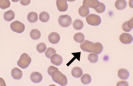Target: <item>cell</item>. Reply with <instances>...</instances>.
Masks as SVG:
<instances>
[{
  "label": "cell",
  "instance_id": "6da1fadb",
  "mask_svg": "<svg viewBox=\"0 0 133 86\" xmlns=\"http://www.w3.org/2000/svg\"><path fill=\"white\" fill-rule=\"evenodd\" d=\"M51 76L53 81L61 86H66L68 84V79L66 76L59 70L54 72Z\"/></svg>",
  "mask_w": 133,
  "mask_h": 86
},
{
  "label": "cell",
  "instance_id": "7a4b0ae2",
  "mask_svg": "<svg viewBox=\"0 0 133 86\" xmlns=\"http://www.w3.org/2000/svg\"><path fill=\"white\" fill-rule=\"evenodd\" d=\"M32 61L30 57L26 53H24L20 57V59L17 61L18 66L23 69H25L29 67Z\"/></svg>",
  "mask_w": 133,
  "mask_h": 86
},
{
  "label": "cell",
  "instance_id": "3957f363",
  "mask_svg": "<svg viewBox=\"0 0 133 86\" xmlns=\"http://www.w3.org/2000/svg\"><path fill=\"white\" fill-rule=\"evenodd\" d=\"M80 45V48L83 51L88 53H94L96 48L95 43H93L87 40L81 42Z\"/></svg>",
  "mask_w": 133,
  "mask_h": 86
},
{
  "label": "cell",
  "instance_id": "277c9868",
  "mask_svg": "<svg viewBox=\"0 0 133 86\" xmlns=\"http://www.w3.org/2000/svg\"><path fill=\"white\" fill-rule=\"evenodd\" d=\"M86 21L89 25L97 26L101 23V19L98 15L95 14H91L87 15Z\"/></svg>",
  "mask_w": 133,
  "mask_h": 86
},
{
  "label": "cell",
  "instance_id": "5b68a950",
  "mask_svg": "<svg viewBox=\"0 0 133 86\" xmlns=\"http://www.w3.org/2000/svg\"><path fill=\"white\" fill-rule=\"evenodd\" d=\"M58 22L62 27H68L72 24V19L70 16L68 15H61L59 17Z\"/></svg>",
  "mask_w": 133,
  "mask_h": 86
},
{
  "label": "cell",
  "instance_id": "8992f818",
  "mask_svg": "<svg viewBox=\"0 0 133 86\" xmlns=\"http://www.w3.org/2000/svg\"><path fill=\"white\" fill-rule=\"evenodd\" d=\"M11 30L17 33H21L24 30L25 26L23 23L20 21H15L11 23L10 25Z\"/></svg>",
  "mask_w": 133,
  "mask_h": 86
},
{
  "label": "cell",
  "instance_id": "52a82bcc",
  "mask_svg": "<svg viewBox=\"0 0 133 86\" xmlns=\"http://www.w3.org/2000/svg\"><path fill=\"white\" fill-rule=\"evenodd\" d=\"M119 40L123 44H130L133 42V37L130 34L124 33L120 36Z\"/></svg>",
  "mask_w": 133,
  "mask_h": 86
},
{
  "label": "cell",
  "instance_id": "ba28073f",
  "mask_svg": "<svg viewBox=\"0 0 133 86\" xmlns=\"http://www.w3.org/2000/svg\"><path fill=\"white\" fill-rule=\"evenodd\" d=\"M56 4L59 11L65 12L68 10V5L66 0H57Z\"/></svg>",
  "mask_w": 133,
  "mask_h": 86
},
{
  "label": "cell",
  "instance_id": "9c48e42d",
  "mask_svg": "<svg viewBox=\"0 0 133 86\" xmlns=\"http://www.w3.org/2000/svg\"><path fill=\"white\" fill-rule=\"evenodd\" d=\"M83 4L88 8L95 9L99 5L100 2L98 0H83Z\"/></svg>",
  "mask_w": 133,
  "mask_h": 86
},
{
  "label": "cell",
  "instance_id": "30bf717a",
  "mask_svg": "<svg viewBox=\"0 0 133 86\" xmlns=\"http://www.w3.org/2000/svg\"><path fill=\"white\" fill-rule=\"evenodd\" d=\"M51 63L56 66H59L62 64L63 62V58L62 57L57 54H54L51 57Z\"/></svg>",
  "mask_w": 133,
  "mask_h": 86
},
{
  "label": "cell",
  "instance_id": "8fae6325",
  "mask_svg": "<svg viewBox=\"0 0 133 86\" xmlns=\"http://www.w3.org/2000/svg\"><path fill=\"white\" fill-rule=\"evenodd\" d=\"M31 80L34 83H39L42 81L43 76L42 74L37 72H33L31 74Z\"/></svg>",
  "mask_w": 133,
  "mask_h": 86
},
{
  "label": "cell",
  "instance_id": "7c38bea8",
  "mask_svg": "<svg viewBox=\"0 0 133 86\" xmlns=\"http://www.w3.org/2000/svg\"><path fill=\"white\" fill-rule=\"evenodd\" d=\"M49 40L52 44H56L58 43L60 41L61 37L59 34L56 32H51L49 36Z\"/></svg>",
  "mask_w": 133,
  "mask_h": 86
},
{
  "label": "cell",
  "instance_id": "4fadbf2b",
  "mask_svg": "<svg viewBox=\"0 0 133 86\" xmlns=\"http://www.w3.org/2000/svg\"><path fill=\"white\" fill-rule=\"evenodd\" d=\"M11 75L15 80H20L23 76V73L21 70L17 68H14L11 72Z\"/></svg>",
  "mask_w": 133,
  "mask_h": 86
},
{
  "label": "cell",
  "instance_id": "5bb4252c",
  "mask_svg": "<svg viewBox=\"0 0 133 86\" xmlns=\"http://www.w3.org/2000/svg\"><path fill=\"white\" fill-rule=\"evenodd\" d=\"M118 76L122 80H127L130 76V73L127 70L122 68L118 71Z\"/></svg>",
  "mask_w": 133,
  "mask_h": 86
},
{
  "label": "cell",
  "instance_id": "9a60e30c",
  "mask_svg": "<svg viewBox=\"0 0 133 86\" xmlns=\"http://www.w3.org/2000/svg\"><path fill=\"white\" fill-rule=\"evenodd\" d=\"M71 74L73 77L76 78H80L83 74L82 69L79 67H75L73 68L71 71Z\"/></svg>",
  "mask_w": 133,
  "mask_h": 86
},
{
  "label": "cell",
  "instance_id": "2e32d148",
  "mask_svg": "<svg viewBox=\"0 0 133 86\" xmlns=\"http://www.w3.org/2000/svg\"><path fill=\"white\" fill-rule=\"evenodd\" d=\"M79 13L81 17H86L89 14L90 10L88 6L83 5L81 6L79 9Z\"/></svg>",
  "mask_w": 133,
  "mask_h": 86
},
{
  "label": "cell",
  "instance_id": "e0dca14e",
  "mask_svg": "<svg viewBox=\"0 0 133 86\" xmlns=\"http://www.w3.org/2000/svg\"><path fill=\"white\" fill-rule=\"evenodd\" d=\"M127 6V2L125 0H117L115 3V6L117 9L121 10L125 9Z\"/></svg>",
  "mask_w": 133,
  "mask_h": 86
},
{
  "label": "cell",
  "instance_id": "ac0fdd59",
  "mask_svg": "<svg viewBox=\"0 0 133 86\" xmlns=\"http://www.w3.org/2000/svg\"><path fill=\"white\" fill-rule=\"evenodd\" d=\"M15 14L12 10H9L5 12L4 15V18L5 20L9 22L14 20L15 18Z\"/></svg>",
  "mask_w": 133,
  "mask_h": 86
},
{
  "label": "cell",
  "instance_id": "d6986e66",
  "mask_svg": "<svg viewBox=\"0 0 133 86\" xmlns=\"http://www.w3.org/2000/svg\"><path fill=\"white\" fill-rule=\"evenodd\" d=\"M28 21L31 23L36 22L38 20V14L36 12H31L28 14L27 17Z\"/></svg>",
  "mask_w": 133,
  "mask_h": 86
},
{
  "label": "cell",
  "instance_id": "ffe728a7",
  "mask_svg": "<svg viewBox=\"0 0 133 86\" xmlns=\"http://www.w3.org/2000/svg\"><path fill=\"white\" fill-rule=\"evenodd\" d=\"M31 38L33 40H37L39 39L41 37V33L38 29H33L30 33Z\"/></svg>",
  "mask_w": 133,
  "mask_h": 86
},
{
  "label": "cell",
  "instance_id": "44dd1931",
  "mask_svg": "<svg viewBox=\"0 0 133 86\" xmlns=\"http://www.w3.org/2000/svg\"><path fill=\"white\" fill-rule=\"evenodd\" d=\"M73 26L76 30H81L83 27V22L80 20H75L73 23Z\"/></svg>",
  "mask_w": 133,
  "mask_h": 86
},
{
  "label": "cell",
  "instance_id": "7402d4cb",
  "mask_svg": "<svg viewBox=\"0 0 133 86\" xmlns=\"http://www.w3.org/2000/svg\"><path fill=\"white\" fill-rule=\"evenodd\" d=\"M50 19V15L48 12H43L40 13L39 15V19L43 22H47Z\"/></svg>",
  "mask_w": 133,
  "mask_h": 86
},
{
  "label": "cell",
  "instance_id": "603a6c76",
  "mask_svg": "<svg viewBox=\"0 0 133 86\" xmlns=\"http://www.w3.org/2000/svg\"><path fill=\"white\" fill-rule=\"evenodd\" d=\"M81 81L84 84H88L91 83V78L89 74H85L81 78Z\"/></svg>",
  "mask_w": 133,
  "mask_h": 86
},
{
  "label": "cell",
  "instance_id": "cb8c5ba5",
  "mask_svg": "<svg viewBox=\"0 0 133 86\" xmlns=\"http://www.w3.org/2000/svg\"><path fill=\"white\" fill-rule=\"evenodd\" d=\"M85 36L82 33H77L74 36V39L76 42L81 43L84 40Z\"/></svg>",
  "mask_w": 133,
  "mask_h": 86
},
{
  "label": "cell",
  "instance_id": "d4e9b609",
  "mask_svg": "<svg viewBox=\"0 0 133 86\" xmlns=\"http://www.w3.org/2000/svg\"><path fill=\"white\" fill-rule=\"evenodd\" d=\"M98 56L95 53H91L88 56V59L92 63H95L98 60Z\"/></svg>",
  "mask_w": 133,
  "mask_h": 86
},
{
  "label": "cell",
  "instance_id": "484cf974",
  "mask_svg": "<svg viewBox=\"0 0 133 86\" xmlns=\"http://www.w3.org/2000/svg\"><path fill=\"white\" fill-rule=\"evenodd\" d=\"M10 2L9 0H0V8L6 9L10 6Z\"/></svg>",
  "mask_w": 133,
  "mask_h": 86
},
{
  "label": "cell",
  "instance_id": "4316f807",
  "mask_svg": "<svg viewBox=\"0 0 133 86\" xmlns=\"http://www.w3.org/2000/svg\"><path fill=\"white\" fill-rule=\"evenodd\" d=\"M56 53V50L53 48H48L45 52L46 57L48 58H51V56Z\"/></svg>",
  "mask_w": 133,
  "mask_h": 86
},
{
  "label": "cell",
  "instance_id": "83f0119b",
  "mask_svg": "<svg viewBox=\"0 0 133 86\" xmlns=\"http://www.w3.org/2000/svg\"><path fill=\"white\" fill-rule=\"evenodd\" d=\"M46 45L44 43H40L36 46V50L39 53H42L46 50Z\"/></svg>",
  "mask_w": 133,
  "mask_h": 86
},
{
  "label": "cell",
  "instance_id": "f1b7e54d",
  "mask_svg": "<svg viewBox=\"0 0 133 86\" xmlns=\"http://www.w3.org/2000/svg\"><path fill=\"white\" fill-rule=\"evenodd\" d=\"M95 44L96 45V48L94 53H95L97 54H99L100 53H101L103 51V45L99 42H96Z\"/></svg>",
  "mask_w": 133,
  "mask_h": 86
},
{
  "label": "cell",
  "instance_id": "f546056e",
  "mask_svg": "<svg viewBox=\"0 0 133 86\" xmlns=\"http://www.w3.org/2000/svg\"><path fill=\"white\" fill-rule=\"evenodd\" d=\"M106 9V6L103 3L100 2L98 8L95 9V11L99 13H102L104 12Z\"/></svg>",
  "mask_w": 133,
  "mask_h": 86
},
{
  "label": "cell",
  "instance_id": "4dcf8cb0",
  "mask_svg": "<svg viewBox=\"0 0 133 86\" xmlns=\"http://www.w3.org/2000/svg\"><path fill=\"white\" fill-rule=\"evenodd\" d=\"M58 70H59V69L58 68L55 67L53 66H51L48 68V73L50 76H51L54 72L56 71H58Z\"/></svg>",
  "mask_w": 133,
  "mask_h": 86
},
{
  "label": "cell",
  "instance_id": "1f68e13d",
  "mask_svg": "<svg viewBox=\"0 0 133 86\" xmlns=\"http://www.w3.org/2000/svg\"><path fill=\"white\" fill-rule=\"evenodd\" d=\"M122 28H123V30H124L125 32H130V30H131V29L129 28L128 24H127V21H126L125 22H124L123 24V25H122Z\"/></svg>",
  "mask_w": 133,
  "mask_h": 86
},
{
  "label": "cell",
  "instance_id": "d6a6232c",
  "mask_svg": "<svg viewBox=\"0 0 133 86\" xmlns=\"http://www.w3.org/2000/svg\"><path fill=\"white\" fill-rule=\"evenodd\" d=\"M117 86H128L129 84L128 82L125 81H119L117 83Z\"/></svg>",
  "mask_w": 133,
  "mask_h": 86
},
{
  "label": "cell",
  "instance_id": "836d02e7",
  "mask_svg": "<svg viewBox=\"0 0 133 86\" xmlns=\"http://www.w3.org/2000/svg\"><path fill=\"white\" fill-rule=\"evenodd\" d=\"M20 3L21 5L26 6L30 3V0H20Z\"/></svg>",
  "mask_w": 133,
  "mask_h": 86
},
{
  "label": "cell",
  "instance_id": "e575fe53",
  "mask_svg": "<svg viewBox=\"0 0 133 86\" xmlns=\"http://www.w3.org/2000/svg\"><path fill=\"white\" fill-rule=\"evenodd\" d=\"M133 18L131 19L129 21H127V24L129 28L132 29L133 28Z\"/></svg>",
  "mask_w": 133,
  "mask_h": 86
},
{
  "label": "cell",
  "instance_id": "d590c367",
  "mask_svg": "<svg viewBox=\"0 0 133 86\" xmlns=\"http://www.w3.org/2000/svg\"><path fill=\"white\" fill-rule=\"evenodd\" d=\"M6 83H5L4 79L0 77V86H6Z\"/></svg>",
  "mask_w": 133,
  "mask_h": 86
},
{
  "label": "cell",
  "instance_id": "8d00e7d4",
  "mask_svg": "<svg viewBox=\"0 0 133 86\" xmlns=\"http://www.w3.org/2000/svg\"><path fill=\"white\" fill-rule=\"evenodd\" d=\"M12 2H18L19 1H20V0H11Z\"/></svg>",
  "mask_w": 133,
  "mask_h": 86
},
{
  "label": "cell",
  "instance_id": "74e56055",
  "mask_svg": "<svg viewBox=\"0 0 133 86\" xmlns=\"http://www.w3.org/2000/svg\"><path fill=\"white\" fill-rule=\"evenodd\" d=\"M75 1H76V0H66V1H68V2H74Z\"/></svg>",
  "mask_w": 133,
  "mask_h": 86
}]
</instances>
